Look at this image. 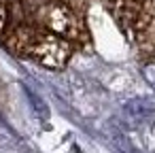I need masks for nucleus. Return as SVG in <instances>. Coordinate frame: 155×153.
Here are the masks:
<instances>
[{"label":"nucleus","mask_w":155,"mask_h":153,"mask_svg":"<svg viewBox=\"0 0 155 153\" xmlns=\"http://www.w3.org/2000/svg\"><path fill=\"white\" fill-rule=\"evenodd\" d=\"M7 22H9V9H7V5L2 2V0H0V32L5 30Z\"/></svg>","instance_id":"1"}]
</instances>
